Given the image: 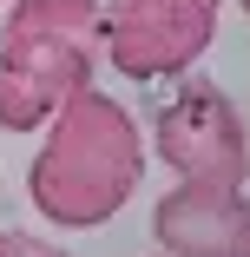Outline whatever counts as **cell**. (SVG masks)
I'll list each match as a JSON object with an SVG mask.
<instances>
[{"label":"cell","instance_id":"7a4b0ae2","mask_svg":"<svg viewBox=\"0 0 250 257\" xmlns=\"http://www.w3.org/2000/svg\"><path fill=\"white\" fill-rule=\"evenodd\" d=\"M99 66V0H14L0 20V132L46 125Z\"/></svg>","mask_w":250,"mask_h":257},{"label":"cell","instance_id":"3957f363","mask_svg":"<svg viewBox=\"0 0 250 257\" xmlns=\"http://www.w3.org/2000/svg\"><path fill=\"white\" fill-rule=\"evenodd\" d=\"M224 0H106L99 7V60L125 79H171L204 60L217 40Z\"/></svg>","mask_w":250,"mask_h":257},{"label":"cell","instance_id":"8992f818","mask_svg":"<svg viewBox=\"0 0 250 257\" xmlns=\"http://www.w3.org/2000/svg\"><path fill=\"white\" fill-rule=\"evenodd\" d=\"M0 257H66V250L33 237V231H0Z\"/></svg>","mask_w":250,"mask_h":257},{"label":"cell","instance_id":"52a82bcc","mask_svg":"<svg viewBox=\"0 0 250 257\" xmlns=\"http://www.w3.org/2000/svg\"><path fill=\"white\" fill-rule=\"evenodd\" d=\"M158 257H165V250H158Z\"/></svg>","mask_w":250,"mask_h":257},{"label":"cell","instance_id":"277c9868","mask_svg":"<svg viewBox=\"0 0 250 257\" xmlns=\"http://www.w3.org/2000/svg\"><path fill=\"white\" fill-rule=\"evenodd\" d=\"M152 145L178 178H217V185H243L250 178V145H243V112L230 106V92L217 79H184L158 119H152Z\"/></svg>","mask_w":250,"mask_h":257},{"label":"cell","instance_id":"6da1fadb","mask_svg":"<svg viewBox=\"0 0 250 257\" xmlns=\"http://www.w3.org/2000/svg\"><path fill=\"white\" fill-rule=\"evenodd\" d=\"M145 178V132L112 92H73L46 119L40 159L27 165V198L40 218L66 231H99L112 224Z\"/></svg>","mask_w":250,"mask_h":257},{"label":"cell","instance_id":"5b68a950","mask_svg":"<svg viewBox=\"0 0 250 257\" xmlns=\"http://www.w3.org/2000/svg\"><path fill=\"white\" fill-rule=\"evenodd\" d=\"M165 257H250V204L243 185L217 178H178L152 211Z\"/></svg>","mask_w":250,"mask_h":257}]
</instances>
